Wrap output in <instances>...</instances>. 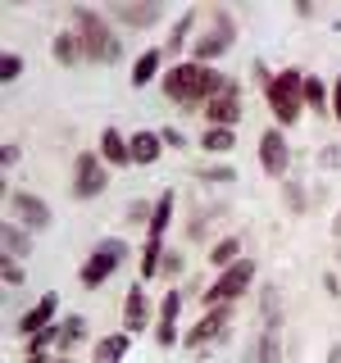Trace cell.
I'll return each mask as SVG.
<instances>
[{"instance_id":"obj_25","label":"cell","mask_w":341,"mask_h":363,"mask_svg":"<svg viewBox=\"0 0 341 363\" xmlns=\"http://www.w3.org/2000/svg\"><path fill=\"white\" fill-rule=\"evenodd\" d=\"M237 255H242V241H237V236H223L219 245H210V264L214 268H232Z\"/></svg>"},{"instance_id":"obj_32","label":"cell","mask_w":341,"mask_h":363,"mask_svg":"<svg viewBox=\"0 0 341 363\" xmlns=\"http://www.w3.org/2000/svg\"><path fill=\"white\" fill-rule=\"evenodd\" d=\"M159 136H164V145H173V150H182V145H187V136H182L178 128H164Z\"/></svg>"},{"instance_id":"obj_33","label":"cell","mask_w":341,"mask_h":363,"mask_svg":"<svg viewBox=\"0 0 341 363\" xmlns=\"http://www.w3.org/2000/svg\"><path fill=\"white\" fill-rule=\"evenodd\" d=\"M5 164H18V141H5V150H0Z\"/></svg>"},{"instance_id":"obj_7","label":"cell","mask_w":341,"mask_h":363,"mask_svg":"<svg viewBox=\"0 0 341 363\" xmlns=\"http://www.w3.org/2000/svg\"><path fill=\"white\" fill-rule=\"evenodd\" d=\"M259 164H264V173H269V177H287V168H291V150H287V141H282V132H278V128H269L264 136H259Z\"/></svg>"},{"instance_id":"obj_4","label":"cell","mask_w":341,"mask_h":363,"mask_svg":"<svg viewBox=\"0 0 341 363\" xmlns=\"http://www.w3.org/2000/svg\"><path fill=\"white\" fill-rule=\"evenodd\" d=\"M123 259H128V241H119V236H105V241L91 250V259L82 264V272H77V277H82L87 291H100V286L114 277V268H119Z\"/></svg>"},{"instance_id":"obj_8","label":"cell","mask_w":341,"mask_h":363,"mask_svg":"<svg viewBox=\"0 0 341 363\" xmlns=\"http://www.w3.org/2000/svg\"><path fill=\"white\" fill-rule=\"evenodd\" d=\"M214 23H219V32H205V37H196V45H191L196 64H214V60L227 50V45H232V18L214 14Z\"/></svg>"},{"instance_id":"obj_2","label":"cell","mask_w":341,"mask_h":363,"mask_svg":"<svg viewBox=\"0 0 341 363\" xmlns=\"http://www.w3.org/2000/svg\"><path fill=\"white\" fill-rule=\"evenodd\" d=\"M73 28H77V41H82V55H87V60H96V64H119L123 60V41L114 37V28H109L105 14L77 5L73 9Z\"/></svg>"},{"instance_id":"obj_31","label":"cell","mask_w":341,"mask_h":363,"mask_svg":"<svg viewBox=\"0 0 341 363\" xmlns=\"http://www.w3.org/2000/svg\"><path fill=\"white\" fill-rule=\"evenodd\" d=\"M0 272H5V286H23V268H18V259H5V264H0Z\"/></svg>"},{"instance_id":"obj_37","label":"cell","mask_w":341,"mask_h":363,"mask_svg":"<svg viewBox=\"0 0 341 363\" xmlns=\"http://www.w3.org/2000/svg\"><path fill=\"white\" fill-rule=\"evenodd\" d=\"M332 118H337V123H341V82H337V86H332Z\"/></svg>"},{"instance_id":"obj_12","label":"cell","mask_w":341,"mask_h":363,"mask_svg":"<svg viewBox=\"0 0 341 363\" xmlns=\"http://www.w3.org/2000/svg\"><path fill=\"white\" fill-rule=\"evenodd\" d=\"M55 309H60V300H55V295H41V300L18 318V332L37 336V332H45V327H55Z\"/></svg>"},{"instance_id":"obj_23","label":"cell","mask_w":341,"mask_h":363,"mask_svg":"<svg viewBox=\"0 0 341 363\" xmlns=\"http://www.w3.org/2000/svg\"><path fill=\"white\" fill-rule=\"evenodd\" d=\"M50 55L60 64H73V60H82V41H77V32H60V37L50 41Z\"/></svg>"},{"instance_id":"obj_30","label":"cell","mask_w":341,"mask_h":363,"mask_svg":"<svg viewBox=\"0 0 341 363\" xmlns=\"http://www.w3.org/2000/svg\"><path fill=\"white\" fill-rule=\"evenodd\" d=\"M18 73H23V55H14V50H9L5 60H0V77H5V82H14Z\"/></svg>"},{"instance_id":"obj_15","label":"cell","mask_w":341,"mask_h":363,"mask_svg":"<svg viewBox=\"0 0 341 363\" xmlns=\"http://www.w3.org/2000/svg\"><path fill=\"white\" fill-rule=\"evenodd\" d=\"M100 159H105V164H119V168L132 164V141L119 128H105L100 132Z\"/></svg>"},{"instance_id":"obj_38","label":"cell","mask_w":341,"mask_h":363,"mask_svg":"<svg viewBox=\"0 0 341 363\" xmlns=\"http://www.w3.org/2000/svg\"><path fill=\"white\" fill-rule=\"evenodd\" d=\"M332 232H337V236H341V209H337V218H332Z\"/></svg>"},{"instance_id":"obj_27","label":"cell","mask_w":341,"mask_h":363,"mask_svg":"<svg viewBox=\"0 0 341 363\" xmlns=\"http://www.w3.org/2000/svg\"><path fill=\"white\" fill-rule=\"evenodd\" d=\"M191 28H196V9H187V14L173 23V37H168V50H173V55L182 50V41H187V32H191Z\"/></svg>"},{"instance_id":"obj_29","label":"cell","mask_w":341,"mask_h":363,"mask_svg":"<svg viewBox=\"0 0 341 363\" xmlns=\"http://www.w3.org/2000/svg\"><path fill=\"white\" fill-rule=\"evenodd\" d=\"M305 105L310 109H328V86L318 77H305Z\"/></svg>"},{"instance_id":"obj_28","label":"cell","mask_w":341,"mask_h":363,"mask_svg":"<svg viewBox=\"0 0 341 363\" xmlns=\"http://www.w3.org/2000/svg\"><path fill=\"white\" fill-rule=\"evenodd\" d=\"M259 363H282V340H278V332H264V336H259Z\"/></svg>"},{"instance_id":"obj_3","label":"cell","mask_w":341,"mask_h":363,"mask_svg":"<svg viewBox=\"0 0 341 363\" xmlns=\"http://www.w3.org/2000/svg\"><path fill=\"white\" fill-rule=\"evenodd\" d=\"M269 109L282 128H291V123L301 118V109H305V73L301 68H282L269 82Z\"/></svg>"},{"instance_id":"obj_24","label":"cell","mask_w":341,"mask_h":363,"mask_svg":"<svg viewBox=\"0 0 341 363\" xmlns=\"http://www.w3.org/2000/svg\"><path fill=\"white\" fill-rule=\"evenodd\" d=\"M200 145H205V150H210V155H227V150H232V145H237V132H232V128H205Z\"/></svg>"},{"instance_id":"obj_40","label":"cell","mask_w":341,"mask_h":363,"mask_svg":"<svg viewBox=\"0 0 341 363\" xmlns=\"http://www.w3.org/2000/svg\"><path fill=\"white\" fill-rule=\"evenodd\" d=\"M337 264H341V250H337Z\"/></svg>"},{"instance_id":"obj_1","label":"cell","mask_w":341,"mask_h":363,"mask_svg":"<svg viewBox=\"0 0 341 363\" xmlns=\"http://www.w3.org/2000/svg\"><path fill=\"white\" fill-rule=\"evenodd\" d=\"M237 91V82H227L223 73H214L210 64H173L164 73V96L178 100V105H210L214 96H227Z\"/></svg>"},{"instance_id":"obj_20","label":"cell","mask_w":341,"mask_h":363,"mask_svg":"<svg viewBox=\"0 0 341 363\" xmlns=\"http://www.w3.org/2000/svg\"><path fill=\"white\" fill-rule=\"evenodd\" d=\"M128 345H132V336H128V332L100 336V345H96V363H123V354H128Z\"/></svg>"},{"instance_id":"obj_18","label":"cell","mask_w":341,"mask_h":363,"mask_svg":"<svg viewBox=\"0 0 341 363\" xmlns=\"http://www.w3.org/2000/svg\"><path fill=\"white\" fill-rule=\"evenodd\" d=\"M159 14H164L159 5H114V18L128 28H151V23H159Z\"/></svg>"},{"instance_id":"obj_35","label":"cell","mask_w":341,"mask_h":363,"mask_svg":"<svg viewBox=\"0 0 341 363\" xmlns=\"http://www.w3.org/2000/svg\"><path fill=\"white\" fill-rule=\"evenodd\" d=\"M287 200H291V209H305V196H301V191L291 186V182H287Z\"/></svg>"},{"instance_id":"obj_39","label":"cell","mask_w":341,"mask_h":363,"mask_svg":"<svg viewBox=\"0 0 341 363\" xmlns=\"http://www.w3.org/2000/svg\"><path fill=\"white\" fill-rule=\"evenodd\" d=\"M55 363H68V354H60V359H55Z\"/></svg>"},{"instance_id":"obj_36","label":"cell","mask_w":341,"mask_h":363,"mask_svg":"<svg viewBox=\"0 0 341 363\" xmlns=\"http://www.w3.org/2000/svg\"><path fill=\"white\" fill-rule=\"evenodd\" d=\"M182 268V259L178 255H164V264H159V272H178Z\"/></svg>"},{"instance_id":"obj_34","label":"cell","mask_w":341,"mask_h":363,"mask_svg":"<svg viewBox=\"0 0 341 363\" xmlns=\"http://www.w3.org/2000/svg\"><path fill=\"white\" fill-rule=\"evenodd\" d=\"M205 182H232V168H210Z\"/></svg>"},{"instance_id":"obj_5","label":"cell","mask_w":341,"mask_h":363,"mask_svg":"<svg viewBox=\"0 0 341 363\" xmlns=\"http://www.w3.org/2000/svg\"><path fill=\"white\" fill-rule=\"evenodd\" d=\"M250 281H255V264L250 259H237L232 268H223L219 272V281H214L210 291H200V300H205V309H219V304H232L237 295H242Z\"/></svg>"},{"instance_id":"obj_16","label":"cell","mask_w":341,"mask_h":363,"mask_svg":"<svg viewBox=\"0 0 341 363\" xmlns=\"http://www.w3.org/2000/svg\"><path fill=\"white\" fill-rule=\"evenodd\" d=\"M0 241H5V259H28L32 255V232L23 223H5L0 227Z\"/></svg>"},{"instance_id":"obj_19","label":"cell","mask_w":341,"mask_h":363,"mask_svg":"<svg viewBox=\"0 0 341 363\" xmlns=\"http://www.w3.org/2000/svg\"><path fill=\"white\" fill-rule=\"evenodd\" d=\"M164 155V136L159 132H136L132 136V164H155Z\"/></svg>"},{"instance_id":"obj_17","label":"cell","mask_w":341,"mask_h":363,"mask_svg":"<svg viewBox=\"0 0 341 363\" xmlns=\"http://www.w3.org/2000/svg\"><path fill=\"white\" fill-rule=\"evenodd\" d=\"M168 218H173V191H164V196L155 200V213H151V223H146V227H151V241H146V245H159V250H164Z\"/></svg>"},{"instance_id":"obj_11","label":"cell","mask_w":341,"mask_h":363,"mask_svg":"<svg viewBox=\"0 0 341 363\" xmlns=\"http://www.w3.org/2000/svg\"><path fill=\"white\" fill-rule=\"evenodd\" d=\"M237 123H242V100H237V91L214 96L210 105H205V128H237Z\"/></svg>"},{"instance_id":"obj_26","label":"cell","mask_w":341,"mask_h":363,"mask_svg":"<svg viewBox=\"0 0 341 363\" xmlns=\"http://www.w3.org/2000/svg\"><path fill=\"white\" fill-rule=\"evenodd\" d=\"M282 327V309H278V286H264V332Z\"/></svg>"},{"instance_id":"obj_21","label":"cell","mask_w":341,"mask_h":363,"mask_svg":"<svg viewBox=\"0 0 341 363\" xmlns=\"http://www.w3.org/2000/svg\"><path fill=\"white\" fill-rule=\"evenodd\" d=\"M159 64H164V50H141V60H136V68H132V86H146V82H155Z\"/></svg>"},{"instance_id":"obj_14","label":"cell","mask_w":341,"mask_h":363,"mask_svg":"<svg viewBox=\"0 0 341 363\" xmlns=\"http://www.w3.org/2000/svg\"><path fill=\"white\" fill-rule=\"evenodd\" d=\"M123 327H128V336L151 327V295L146 291H136V286L128 291V300H123Z\"/></svg>"},{"instance_id":"obj_6","label":"cell","mask_w":341,"mask_h":363,"mask_svg":"<svg viewBox=\"0 0 341 363\" xmlns=\"http://www.w3.org/2000/svg\"><path fill=\"white\" fill-rule=\"evenodd\" d=\"M105 186H109V173H105V164H100V155L82 150L77 164H73V196L77 200H96V196H105Z\"/></svg>"},{"instance_id":"obj_10","label":"cell","mask_w":341,"mask_h":363,"mask_svg":"<svg viewBox=\"0 0 341 363\" xmlns=\"http://www.w3.org/2000/svg\"><path fill=\"white\" fill-rule=\"evenodd\" d=\"M232 323V304H219V309H205V318L196 327L187 332V345L196 350V345H205V340H214V336H223V327Z\"/></svg>"},{"instance_id":"obj_22","label":"cell","mask_w":341,"mask_h":363,"mask_svg":"<svg viewBox=\"0 0 341 363\" xmlns=\"http://www.w3.org/2000/svg\"><path fill=\"white\" fill-rule=\"evenodd\" d=\"M82 336H87V318L82 313H68L64 323H60V354H68Z\"/></svg>"},{"instance_id":"obj_9","label":"cell","mask_w":341,"mask_h":363,"mask_svg":"<svg viewBox=\"0 0 341 363\" xmlns=\"http://www.w3.org/2000/svg\"><path fill=\"white\" fill-rule=\"evenodd\" d=\"M14 213L28 232H45L50 227V204L41 196H32V191H14Z\"/></svg>"},{"instance_id":"obj_13","label":"cell","mask_w":341,"mask_h":363,"mask_svg":"<svg viewBox=\"0 0 341 363\" xmlns=\"http://www.w3.org/2000/svg\"><path fill=\"white\" fill-rule=\"evenodd\" d=\"M178 313H182V295H178V291H168V295H164V304H159V327H155V340H159L164 350L178 340Z\"/></svg>"}]
</instances>
